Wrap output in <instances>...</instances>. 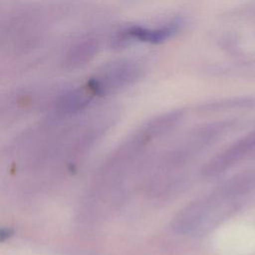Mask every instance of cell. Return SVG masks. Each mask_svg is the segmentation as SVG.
<instances>
[{"mask_svg":"<svg viewBox=\"0 0 255 255\" xmlns=\"http://www.w3.org/2000/svg\"><path fill=\"white\" fill-rule=\"evenodd\" d=\"M239 198L223 182L208 196L193 202L182 209L173 220V228L182 234L200 233L220 218L233 200Z\"/></svg>","mask_w":255,"mask_h":255,"instance_id":"cell-1","label":"cell"},{"mask_svg":"<svg viewBox=\"0 0 255 255\" xmlns=\"http://www.w3.org/2000/svg\"><path fill=\"white\" fill-rule=\"evenodd\" d=\"M143 69L140 63L131 59L112 62L91 78L86 87L93 97H103L121 91L140 79Z\"/></svg>","mask_w":255,"mask_h":255,"instance_id":"cell-2","label":"cell"},{"mask_svg":"<svg viewBox=\"0 0 255 255\" xmlns=\"http://www.w3.org/2000/svg\"><path fill=\"white\" fill-rule=\"evenodd\" d=\"M182 28V20L174 18L156 26L130 25L122 29L117 37L116 43L128 44L130 42H139L144 44L157 45L173 38Z\"/></svg>","mask_w":255,"mask_h":255,"instance_id":"cell-3","label":"cell"},{"mask_svg":"<svg viewBox=\"0 0 255 255\" xmlns=\"http://www.w3.org/2000/svg\"><path fill=\"white\" fill-rule=\"evenodd\" d=\"M255 152V128L214 157L206 162L202 168V174L206 177H214L225 172L234 164L247 157L249 154Z\"/></svg>","mask_w":255,"mask_h":255,"instance_id":"cell-4","label":"cell"},{"mask_svg":"<svg viewBox=\"0 0 255 255\" xmlns=\"http://www.w3.org/2000/svg\"><path fill=\"white\" fill-rule=\"evenodd\" d=\"M99 40L95 37H87L75 43L66 55V65L72 69L79 68L89 63L99 51Z\"/></svg>","mask_w":255,"mask_h":255,"instance_id":"cell-5","label":"cell"},{"mask_svg":"<svg viewBox=\"0 0 255 255\" xmlns=\"http://www.w3.org/2000/svg\"><path fill=\"white\" fill-rule=\"evenodd\" d=\"M181 117V111H173L154 118L144 127L143 136L145 138L154 137L166 132L179 122Z\"/></svg>","mask_w":255,"mask_h":255,"instance_id":"cell-6","label":"cell"}]
</instances>
